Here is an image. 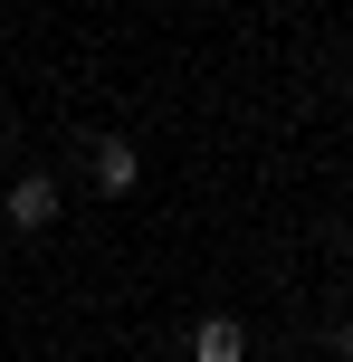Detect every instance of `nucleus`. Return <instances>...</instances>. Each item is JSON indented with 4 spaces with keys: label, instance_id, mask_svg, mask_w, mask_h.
Masks as SVG:
<instances>
[{
    "label": "nucleus",
    "instance_id": "obj_3",
    "mask_svg": "<svg viewBox=\"0 0 353 362\" xmlns=\"http://www.w3.org/2000/svg\"><path fill=\"white\" fill-rule=\"evenodd\" d=\"M134 181H144V153H134L125 134H105V144H96V191H115V200H125Z\"/></svg>",
    "mask_w": 353,
    "mask_h": 362
},
{
    "label": "nucleus",
    "instance_id": "obj_4",
    "mask_svg": "<svg viewBox=\"0 0 353 362\" xmlns=\"http://www.w3.org/2000/svg\"><path fill=\"white\" fill-rule=\"evenodd\" d=\"M0 163H10V134H0Z\"/></svg>",
    "mask_w": 353,
    "mask_h": 362
},
{
    "label": "nucleus",
    "instance_id": "obj_2",
    "mask_svg": "<svg viewBox=\"0 0 353 362\" xmlns=\"http://www.w3.org/2000/svg\"><path fill=\"white\" fill-rule=\"evenodd\" d=\"M191 362H248V325L239 315H201L191 325Z\"/></svg>",
    "mask_w": 353,
    "mask_h": 362
},
{
    "label": "nucleus",
    "instance_id": "obj_1",
    "mask_svg": "<svg viewBox=\"0 0 353 362\" xmlns=\"http://www.w3.org/2000/svg\"><path fill=\"white\" fill-rule=\"evenodd\" d=\"M0 219H10V229H48V219H57V181H48V172H19Z\"/></svg>",
    "mask_w": 353,
    "mask_h": 362
}]
</instances>
